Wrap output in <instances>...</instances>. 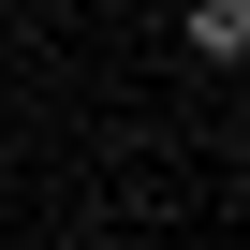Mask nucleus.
I'll list each match as a JSON object with an SVG mask.
<instances>
[{
  "instance_id": "nucleus-1",
  "label": "nucleus",
  "mask_w": 250,
  "mask_h": 250,
  "mask_svg": "<svg viewBox=\"0 0 250 250\" xmlns=\"http://www.w3.org/2000/svg\"><path fill=\"white\" fill-rule=\"evenodd\" d=\"M177 30H191V59L235 74V59H250V0H177Z\"/></svg>"
}]
</instances>
